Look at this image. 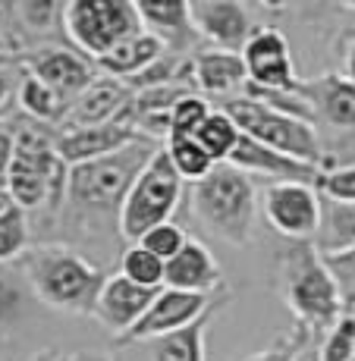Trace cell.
Segmentation results:
<instances>
[{"label":"cell","mask_w":355,"mask_h":361,"mask_svg":"<svg viewBox=\"0 0 355 361\" xmlns=\"http://www.w3.org/2000/svg\"><path fill=\"white\" fill-rule=\"evenodd\" d=\"M164 145H155L138 135L123 151L104 157L95 164H82L69 170V185L64 198L57 224L76 233L79 239H120V214L126 204V195L142 170L155 161V154Z\"/></svg>","instance_id":"cell-1"},{"label":"cell","mask_w":355,"mask_h":361,"mask_svg":"<svg viewBox=\"0 0 355 361\" xmlns=\"http://www.w3.org/2000/svg\"><path fill=\"white\" fill-rule=\"evenodd\" d=\"M23 267L29 276L35 295L44 305L64 311V314L92 317L97 295L107 283V270H101L95 261H88L82 252L64 242H44L32 245L23 255Z\"/></svg>","instance_id":"cell-2"},{"label":"cell","mask_w":355,"mask_h":361,"mask_svg":"<svg viewBox=\"0 0 355 361\" xmlns=\"http://www.w3.org/2000/svg\"><path fill=\"white\" fill-rule=\"evenodd\" d=\"M186 195L192 217L205 226L207 235L236 248L252 242L261 195L248 173L236 170L233 164H217L211 176L189 185Z\"/></svg>","instance_id":"cell-3"},{"label":"cell","mask_w":355,"mask_h":361,"mask_svg":"<svg viewBox=\"0 0 355 361\" xmlns=\"http://www.w3.org/2000/svg\"><path fill=\"white\" fill-rule=\"evenodd\" d=\"M280 286L299 327L324 333L346 314L337 280L311 242H289L280 255Z\"/></svg>","instance_id":"cell-4"},{"label":"cell","mask_w":355,"mask_h":361,"mask_svg":"<svg viewBox=\"0 0 355 361\" xmlns=\"http://www.w3.org/2000/svg\"><path fill=\"white\" fill-rule=\"evenodd\" d=\"M220 110H227L233 116V123L239 126L242 135L255 138V142L267 145V148L280 151V154L296 157V161H302L308 166H318V170H330L333 166V161L327 157V151L321 145V135H318V129L311 123L289 116V114H280V110L246 98V94L220 101Z\"/></svg>","instance_id":"cell-5"},{"label":"cell","mask_w":355,"mask_h":361,"mask_svg":"<svg viewBox=\"0 0 355 361\" xmlns=\"http://www.w3.org/2000/svg\"><path fill=\"white\" fill-rule=\"evenodd\" d=\"M64 32L69 47L97 63L145 29L136 0H69Z\"/></svg>","instance_id":"cell-6"},{"label":"cell","mask_w":355,"mask_h":361,"mask_svg":"<svg viewBox=\"0 0 355 361\" xmlns=\"http://www.w3.org/2000/svg\"><path fill=\"white\" fill-rule=\"evenodd\" d=\"M183 192H186V183L179 179L167 151L161 148L155 154V161L142 170V176L132 183L120 214V239L132 245V242H138L155 226L170 224L179 201H183Z\"/></svg>","instance_id":"cell-7"},{"label":"cell","mask_w":355,"mask_h":361,"mask_svg":"<svg viewBox=\"0 0 355 361\" xmlns=\"http://www.w3.org/2000/svg\"><path fill=\"white\" fill-rule=\"evenodd\" d=\"M261 211L289 242H315L321 226V192L305 183H267L261 192Z\"/></svg>","instance_id":"cell-8"},{"label":"cell","mask_w":355,"mask_h":361,"mask_svg":"<svg viewBox=\"0 0 355 361\" xmlns=\"http://www.w3.org/2000/svg\"><path fill=\"white\" fill-rule=\"evenodd\" d=\"M189 6L201 41H207L214 51L242 54L252 35L258 32L252 6L239 0H189Z\"/></svg>","instance_id":"cell-9"},{"label":"cell","mask_w":355,"mask_h":361,"mask_svg":"<svg viewBox=\"0 0 355 361\" xmlns=\"http://www.w3.org/2000/svg\"><path fill=\"white\" fill-rule=\"evenodd\" d=\"M23 66L29 69L32 75H38L44 85H51L54 92L64 94L69 104L101 75L92 60L82 57L76 47H64V44L32 47V51L23 57Z\"/></svg>","instance_id":"cell-10"},{"label":"cell","mask_w":355,"mask_h":361,"mask_svg":"<svg viewBox=\"0 0 355 361\" xmlns=\"http://www.w3.org/2000/svg\"><path fill=\"white\" fill-rule=\"evenodd\" d=\"M248 73V85L270 88V92H296L299 75L292 66L289 41L287 35L274 25H258V32L252 35V41L242 51Z\"/></svg>","instance_id":"cell-11"},{"label":"cell","mask_w":355,"mask_h":361,"mask_svg":"<svg viewBox=\"0 0 355 361\" xmlns=\"http://www.w3.org/2000/svg\"><path fill=\"white\" fill-rule=\"evenodd\" d=\"M217 295H195V293H179V289H161L157 298L151 302L148 314L136 324V330H129L120 343H151L157 336H167V333H176L183 327L195 324L198 317H205L207 311L217 305Z\"/></svg>","instance_id":"cell-12"},{"label":"cell","mask_w":355,"mask_h":361,"mask_svg":"<svg viewBox=\"0 0 355 361\" xmlns=\"http://www.w3.org/2000/svg\"><path fill=\"white\" fill-rule=\"evenodd\" d=\"M142 29L155 35L173 57H195L201 51V35L195 29L189 0H136Z\"/></svg>","instance_id":"cell-13"},{"label":"cell","mask_w":355,"mask_h":361,"mask_svg":"<svg viewBox=\"0 0 355 361\" xmlns=\"http://www.w3.org/2000/svg\"><path fill=\"white\" fill-rule=\"evenodd\" d=\"M161 289H148L138 283L126 280L123 274H110L104 283L101 295L95 305V321L101 324L107 333H114L116 339H123L129 330H136V324L148 314L151 302L157 298Z\"/></svg>","instance_id":"cell-14"},{"label":"cell","mask_w":355,"mask_h":361,"mask_svg":"<svg viewBox=\"0 0 355 361\" xmlns=\"http://www.w3.org/2000/svg\"><path fill=\"white\" fill-rule=\"evenodd\" d=\"M136 132L120 126V123H104V126H64L54 129V145L57 154L69 170L82 164H95L104 157L123 151L126 145L136 142Z\"/></svg>","instance_id":"cell-15"},{"label":"cell","mask_w":355,"mask_h":361,"mask_svg":"<svg viewBox=\"0 0 355 361\" xmlns=\"http://www.w3.org/2000/svg\"><path fill=\"white\" fill-rule=\"evenodd\" d=\"M296 94L311 107L315 126L327 123L333 129H355V85L343 73L299 79Z\"/></svg>","instance_id":"cell-16"},{"label":"cell","mask_w":355,"mask_h":361,"mask_svg":"<svg viewBox=\"0 0 355 361\" xmlns=\"http://www.w3.org/2000/svg\"><path fill=\"white\" fill-rule=\"evenodd\" d=\"M227 164H233L236 170L248 173V176H264L270 183H305V185H318L324 170L318 166H308L289 154H280V151L267 148V145L255 142V138L242 135L239 145H236L233 157Z\"/></svg>","instance_id":"cell-17"},{"label":"cell","mask_w":355,"mask_h":361,"mask_svg":"<svg viewBox=\"0 0 355 361\" xmlns=\"http://www.w3.org/2000/svg\"><path fill=\"white\" fill-rule=\"evenodd\" d=\"M220 283H224L220 264L201 239H192L189 235L183 252L173 261H167V270H164L167 289H179V293H195V295H217V293H224Z\"/></svg>","instance_id":"cell-18"},{"label":"cell","mask_w":355,"mask_h":361,"mask_svg":"<svg viewBox=\"0 0 355 361\" xmlns=\"http://www.w3.org/2000/svg\"><path fill=\"white\" fill-rule=\"evenodd\" d=\"M192 69H195V88L198 94H205L207 101L220 98H239L248 85V73H246V60L242 54H229V51H214L205 47L192 57Z\"/></svg>","instance_id":"cell-19"},{"label":"cell","mask_w":355,"mask_h":361,"mask_svg":"<svg viewBox=\"0 0 355 361\" xmlns=\"http://www.w3.org/2000/svg\"><path fill=\"white\" fill-rule=\"evenodd\" d=\"M129 101H132V92L120 79L97 75L92 85L69 104L64 126H104V123H120Z\"/></svg>","instance_id":"cell-20"},{"label":"cell","mask_w":355,"mask_h":361,"mask_svg":"<svg viewBox=\"0 0 355 361\" xmlns=\"http://www.w3.org/2000/svg\"><path fill=\"white\" fill-rule=\"evenodd\" d=\"M164 44L148 32H138L136 38H129L126 44H120L114 54H107L104 60H97V73L101 75H110V79H120V82H129L136 79L138 73H145L151 63L164 57Z\"/></svg>","instance_id":"cell-21"},{"label":"cell","mask_w":355,"mask_h":361,"mask_svg":"<svg viewBox=\"0 0 355 361\" xmlns=\"http://www.w3.org/2000/svg\"><path fill=\"white\" fill-rule=\"evenodd\" d=\"M19 110L29 116V123H38V126H51L60 129L69 114V101L60 92H54L51 85L32 75L25 69L23 75V85H19Z\"/></svg>","instance_id":"cell-22"},{"label":"cell","mask_w":355,"mask_h":361,"mask_svg":"<svg viewBox=\"0 0 355 361\" xmlns=\"http://www.w3.org/2000/svg\"><path fill=\"white\" fill-rule=\"evenodd\" d=\"M311 245L321 252V258L352 248L355 245V204H343V201L321 195V226H318V235Z\"/></svg>","instance_id":"cell-23"},{"label":"cell","mask_w":355,"mask_h":361,"mask_svg":"<svg viewBox=\"0 0 355 361\" xmlns=\"http://www.w3.org/2000/svg\"><path fill=\"white\" fill-rule=\"evenodd\" d=\"M64 10L66 4H57V0H16L13 4V16H16V29L19 38L25 41H47L54 32L64 35Z\"/></svg>","instance_id":"cell-24"},{"label":"cell","mask_w":355,"mask_h":361,"mask_svg":"<svg viewBox=\"0 0 355 361\" xmlns=\"http://www.w3.org/2000/svg\"><path fill=\"white\" fill-rule=\"evenodd\" d=\"M211 317H214V308L205 317H198L195 324H189V327L151 339L148 343L151 361H205V333Z\"/></svg>","instance_id":"cell-25"},{"label":"cell","mask_w":355,"mask_h":361,"mask_svg":"<svg viewBox=\"0 0 355 361\" xmlns=\"http://www.w3.org/2000/svg\"><path fill=\"white\" fill-rule=\"evenodd\" d=\"M239 138H242L239 126H236L233 116H229L227 110H220V107H214L211 116L205 120V126L195 132V142H198L217 164H227L229 157H233Z\"/></svg>","instance_id":"cell-26"},{"label":"cell","mask_w":355,"mask_h":361,"mask_svg":"<svg viewBox=\"0 0 355 361\" xmlns=\"http://www.w3.org/2000/svg\"><path fill=\"white\" fill-rule=\"evenodd\" d=\"M164 151H167V157H170L173 170L179 173V179L189 185L207 179L214 173V166H217V161H214L195 138H170V142L164 145Z\"/></svg>","instance_id":"cell-27"},{"label":"cell","mask_w":355,"mask_h":361,"mask_svg":"<svg viewBox=\"0 0 355 361\" xmlns=\"http://www.w3.org/2000/svg\"><path fill=\"white\" fill-rule=\"evenodd\" d=\"M164 270H167V264L161 258H155V255H151L148 248H142L138 242L126 245L120 255V274L126 276V280L138 283V286L164 289Z\"/></svg>","instance_id":"cell-28"},{"label":"cell","mask_w":355,"mask_h":361,"mask_svg":"<svg viewBox=\"0 0 355 361\" xmlns=\"http://www.w3.org/2000/svg\"><path fill=\"white\" fill-rule=\"evenodd\" d=\"M29 214L10 204L0 211V261L23 258L29 252Z\"/></svg>","instance_id":"cell-29"},{"label":"cell","mask_w":355,"mask_h":361,"mask_svg":"<svg viewBox=\"0 0 355 361\" xmlns=\"http://www.w3.org/2000/svg\"><path fill=\"white\" fill-rule=\"evenodd\" d=\"M211 101L205 94H186L183 101H176L173 107V129L170 138H195V132L205 126V120L211 116Z\"/></svg>","instance_id":"cell-30"},{"label":"cell","mask_w":355,"mask_h":361,"mask_svg":"<svg viewBox=\"0 0 355 361\" xmlns=\"http://www.w3.org/2000/svg\"><path fill=\"white\" fill-rule=\"evenodd\" d=\"M355 358V314L346 311L321 336V361H352Z\"/></svg>","instance_id":"cell-31"},{"label":"cell","mask_w":355,"mask_h":361,"mask_svg":"<svg viewBox=\"0 0 355 361\" xmlns=\"http://www.w3.org/2000/svg\"><path fill=\"white\" fill-rule=\"evenodd\" d=\"M186 242H189V235H186V230L179 224H161V226H155L151 233H145L142 239H138V245L142 248H148L155 258H161L164 264L167 261H173L179 252L186 248Z\"/></svg>","instance_id":"cell-32"},{"label":"cell","mask_w":355,"mask_h":361,"mask_svg":"<svg viewBox=\"0 0 355 361\" xmlns=\"http://www.w3.org/2000/svg\"><path fill=\"white\" fill-rule=\"evenodd\" d=\"M318 192L324 198L343 201V204H355V164L346 166H330L318 179Z\"/></svg>","instance_id":"cell-33"},{"label":"cell","mask_w":355,"mask_h":361,"mask_svg":"<svg viewBox=\"0 0 355 361\" xmlns=\"http://www.w3.org/2000/svg\"><path fill=\"white\" fill-rule=\"evenodd\" d=\"M305 336H308V330L296 324V327H292V333L280 336L277 343H270L267 349L255 352V355H246V358H239V361H296L299 349H302V343H305Z\"/></svg>","instance_id":"cell-34"},{"label":"cell","mask_w":355,"mask_h":361,"mask_svg":"<svg viewBox=\"0 0 355 361\" xmlns=\"http://www.w3.org/2000/svg\"><path fill=\"white\" fill-rule=\"evenodd\" d=\"M324 264L330 270V276L337 280L343 302H355V245L339 255H327Z\"/></svg>","instance_id":"cell-35"},{"label":"cell","mask_w":355,"mask_h":361,"mask_svg":"<svg viewBox=\"0 0 355 361\" xmlns=\"http://www.w3.org/2000/svg\"><path fill=\"white\" fill-rule=\"evenodd\" d=\"M25 66L4 60L0 63V120L13 114V107H19V85H23Z\"/></svg>","instance_id":"cell-36"},{"label":"cell","mask_w":355,"mask_h":361,"mask_svg":"<svg viewBox=\"0 0 355 361\" xmlns=\"http://www.w3.org/2000/svg\"><path fill=\"white\" fill-rule=\"evenodd\" d=\"M19 51H23V38L16 29L13 4H0V57H13Z\"/></svg>","instance_id":"cell-37"},{"label":"cell","mask_w":355,"mask_h":361,"mask_svg":"<svg viewBox=\"0 0 355 361\" xmlns=\"http://www.w3.org/2000/svg\"><path fill=\"white\" fill-rule=\"evenodd\" d=\"M13 161H16V129L0 123V189H4L6 176H10Z\"/></svg>","instance_id":"cell-38"},{"label":"cell","mask_w":355,"mask_h":361,"mask_svg":"<svg viewBox=\"0 0 355 361\" xmlns=\"http://www.w3.org/2000/svg\"><path fill=\"white\" fill-rule=\"evenodd\" d=\"M296 361H321V333L308 330V336H305L302 349H299Z\"/></svg>","instance_id":"cell-39"},{"label":"cell","mask_w":355,"mask_h":361,"mask_svg":"<svg viewBox=\"0 0 355 361\" xmlns=\"http://www.w3.org/2000/svg\"><path fill=\"white\" fill-rule=\"evenodd\" d=\"M10 204H13V201H10V195H6V192L0 189V211H6V207H10Z\"/></svg>","instance_id":"cell-40"},{"label":"cell","mask_w":355,"mask_h":361,"mask_svg":"<svg viewBox=\"0 0 355 361\" xmlns=\"http://www.w3.org/2000/svg\"><path fill=\"white\" fill-rule=\"evenodd\" d=\"M352 361H355V358H352Z\"/></svg>","instance_id":"cell-41"}]
</instances>
